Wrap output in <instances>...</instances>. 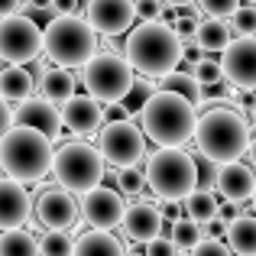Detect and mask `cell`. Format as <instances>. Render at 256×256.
<instances>
[{"label":"cell","mask_w":256,"mask_h":256,"mask_svg":"<svg viewBox=\"0 0 256 256\" xmlns=\"http://www.w3.org/2000/svg\"><path fill=\"white\" fill-rule=\"evenodd\" d=\"M126 62L133 72L146 78H166L172 72H178V62L185 58V46L175 36L169 23H140L126 32Z\"/></svg>","instance_id":"obj_1"},{"label":"cell","mask_w":256,"mask_h":256,"mask_svg":"<svg viewBox=\"0 0 256 256\" xmlns=\"http://www.w3.org/2000/svg\"><path fill=\"white\" fill-rule=\"evenodd\" d=\"M140 130H143V136H150L159 150H182L185 143L194 140L198 110H194L185 98H178V94L156 91L140 107Z\"/></svg>","instance_id":"obj_2"},{"label":"cell","mask_w":256,"mask_h":256,"mask_svg":"<svg viewBox=\"0 0 256 256\" xmlns=\"http://www.w3.org/2000/svg\"><path fill=\"white\" fill-rule=\"evenodd\" d=\"M198 152L214 162H237L250 150V124L234 107H211L201 114L198 130H194Z\"/></svg>","instance_id":"obj_3"},{"label":"cell","mask_w":256,"mask_h":256,"mask_svg":"<svg viewBox=\"0 0 256 256\" xmlns=\"http://www.w3.org/2000/svg\"><path fill=\"white\" fill-rule=\"evenodd\" d=\"M52 159H56L52 140L42 136L39 130L10 126L6 136L0 140V169L6 172V178L20 182V185L46 178L52 172Z\"/></svg>","instance_id":"obj_4"},{"label":"cell","mask_w":256,"mask_h":256,"mask_svg":"<svg viewBox=\"0 0 256 256\" xmlns=\"http://www.w3.org/2000/svg\"><path fill=\"white\" fill-rule=\"evenodd\" d=\"M42 52L56 68H84L98 56V32L82 16H52L42 30Z\"/></svg>","instance_id":"obj_5"},{"label":"cell","mask_w":256,"mask_h":256,"mask_svg":"<svg viewBox=\"0 0 256 256\" xmlns=\"http://www.w3.org/2000/svg\"><path fill=\"white\" fill-rule=\"evenodd\" d=\"M146 188L162 201H185L198 188V162L185 150H156L146 159Z\"/></svg>","instance_id":"obj_6"},{"label":"cell","mask_w":256,"mask_h":256,"mask_svg":"<svg viewBox=\"0 0 256 256\" xmlns=\"http://www.w3.org/2000/svg\"><path fill=\"white\" fill-rule=\"evenodd\" d=\"M52 175L56 182L72 194H88L94 188H100L104 178V156L98 152V146H88L82 140L75 143H62L52 159Z\"/></svg>","instance_id":"obj_7"},{"label":"cell","mask_w":256,"mask_h":256,"mask_svg":"<svg viewBox=\"0 0 256 256\" xmlns=\"http://www.w3.org/2000/svg\"><path fill=\"white\" fill-rule=\"evenodd\" d=\"M82 82H84V91L91 94L98 104H120V100L130 98L136 78H133V68H130V62H126V56L98 52L82 68Z\"/></svg>","instance_id":"obj_8"},{"label":"cell","mask_w":256,"mask_h":256,"mask_svg":"<svg viewBox=\"0 0 256 256\" xmlns=\"http://www.w3.org/2000/svg\"><path fill=\"white\" fill-rule=\"evenodd\" d=\"M98 152L114 169H130V166H140V159L146 156V136L133 120H114L100 126Z\"/></svg>","instance_id":"obj_9"},{"label":"cell","mask_w":256,"mask_h":256,"mask_svg":"<svg viewBox=\"0 0 256 256\" xmlns=\"http://www.w3.org/2000/svg\"><path fill=\"white\" fill-rule=\"evenodd\" d=\"M42 56V30L32 16H6L0 20V62L23 68Z\"/></svg>","instance_id":"obj_10"},{"label":"cell","mask_w":256,"mask_h":256,"mask_svg":"<svg viewBox=\"0 0 256 256\" xmlns=\"http://www.w3.org/2000/svg\"><path fill=\"white\" fill-rule=\"evenodd\" d=\"M126 214V201L120 192L114 188H94V192L82 194V220L91 230H114V227L124 224Z\"/></svg>","instance_id":"obj_11"},{"label":"cell","mask_w":256,"mask_h":256,"mask_svg":"<svg viewBox=\"0 0 256 256\" xmlns=\"http://www.w3.org/2000/svg\"><path fill=\"white\" fill-rule=\"evenodd\" d=\"M88 23L98 36H124L133 30L136 20V4L133 0H88Z\"/></svg>","instance_id":"obj_12"},{"label":"cell","mask_w":256,"mask_h":256,"mask_svg":"<svg viewBox=\"0 0 256 256\" xmlns=\"http://www.w3.org/2000/svg\"><path fill=\"white\" fill-rule=\"evenodd\" d=\"M220 68H224L227 84L240 91H256V36L234 39L220 56Z\"/></svg>","instance_id":"obj_13"},{"label":"cell","mask_w":256,"mask_h":256,"mask_svg":"<svg viewBox=\"0 0 256 256\" xmlns=\"http://www.w3.org/2000/svg\"><path fill=\"white\" fill-rule=\"evenodd\" d=\"M82 214V204L65 188H46L36 198V220L46 230H68Z\"/></svg>","instance_id":"obj_14"},{"label":"cell","mask_w":256,"mask_h":256,"mask_svg":"<svg viewBox=\"0 0 256 256\" xmlns=\"http://www.w3.org/2000/svg\"><path fill=\"white\" fill-rule=\"evenodd\" d=\"M13 126H30V130H39L42 136H49L52 143L62 133V110L56 104H49L46 98H30L13 110Z\"/></svg>","instance_id":"obj_15"},{"label":"cell","mask_w":256,"mask_h":256,"mask_svg":"<svg viewBox=\"0 0 256 256\" xmlns=\"http://www.w3.org/2000/svg\"><path fill=\"white\" fill-rule=\"evenodd\" d=\"M32 214V198L26 185L13 178H0V230H23V224Z\"/></svg>","instance_id":"obj_16"},{"label":"cell","mask_w":256,"mask_h":256,"mask_svg":"<svg viewBox=\"0 0 256 256\" xmlns=\"http://www.w3.org/2000/svg\"><path fill=\"white\" fill-rule=\"evenodd\" d=\"M120 227H124V234L133 244L146 246L150 240H156L162 234V211L152 201H133V204H126V214H124Z\"/></svg>","instance_id":"obj_17"},{"label":"cell","mask_w":256,"mask_h":256,"mask_svg":"<svg viewBox=\"0 0 256 256\" xmlns=\"http://www.w3.org/2000/svg\"><path fill=\"white\" fill-rule=\"evenodd\" d=\"M104 124V104L91 98V94H75L68 104H62V126H68L78 136L98 133Z\"/></svg>","instance_id":"obj_18"},{"label":"cell","mask_w":256,"mask_h":256,"mask_svg":"<svg viewBox=\"0 0 256 256\" xmlns=\"http://www.w3.org/2000/svg\"><path fill=\"white\" fill-rule=\"evenodd\" d=\"M218 192L224 201L237 204V201H246L253 198L256 192V169L246 162H224L220 166V175H218Z\"/></svg>","instance_id":"obj_19"},{"label":"cell","mask_w":256,"mask_h":256,"mask_svg":"<svg viewBox=\"0 0 256 256\" xmlns=\"http://www.w3.org/2000/svg\"><path fill=\"white\" fill-rule=\"evenodd\" d=\"M72 256H126V246L110 230H88L75 240Z\"/></svg>","instance_id":"obj_20"},{"label":"cell","mask_w":256,"mask_h":256,"mask_svg":"<svg viewBox=\"0 0 256 256\" xmlns=\"http://www.w3.org/2000/svg\"><path fill=\"white\" fill-rule=\"evenodd\" d=\"M39 98H46L49 104H68L75 98V75L68 68H49L39 78Z\"/></svg>","instance_id":"obj_21"},{"label":"cell","mask_w":256,"mask_h":256,"mask_svg":"<svg viewBox=\"0 0 256 256\" xmlns=\"http://www.w3.org/2000/svg\"><path fill=\"white\" fill-rule=\"evenodd\" d=\"M32 84H36V78H32V72H26V68L10 65V68L0 72V98L4 100H16V104L30 100L32 98Z\"/></svg>","instance_id":"obj_22"},{"label":"cell","mask_w":256,"mask_h":256,"mask_svg":"<svg viewBox=\"0 0 256 256\" xmlns=\"http://www.w3.org/2000/svg\"><path fill=\"white\" fill-rule=\"evenodd\" d=\"M227 246L237 256H256V218L240 214L237 220L227 224Z\"/></svg>","instance_id":"obj_23"},{"label":"cell","mask_w":256,"mask_h":256,"mask_svg":"<svg viewBox=\"0 0 256 256\" xmlns=\"http://www.w3.org/2000/svg\"><path fill=\"white\" fill-rule=\"evenodd\" d=\"M162 82V91H169V94H178V98H185L188 104L198 110L201 104H204V84L198 82V78L192 75V72H172V75H166V78H159Z\"/></svg>","instance_id":"obj_24"},{"label":"cell","mask_w":256,"mask_h":256,"mask_svg":"<svg viewBox=\"0 0 256 256\" xmlns=\"http://www.w3.org/2000/svg\"><path fill=\"white\" fill-rule=\"evenodd\" d=\"M230 42V26L224 20H201L198 32H194V46H201L204 52H224Z\"/></svg>","instance_id":"obj_25"},{"label":"cell","mask_w":256,"mask_h":256,"mask_svg":"<svg viewBox=\"0 0 256 256\" xmlns=\"http://www.w3.org/2000/svg\"><path fill=\"white\" fill-rule=\"evenodd\" d=\"M185 214H188L192 220H198V224H208V220H214V218L220 214V208H218V194L194 188V192L185 198Z\"/></svg>","instance_id":"obj_26"},{"label":"cell","mask_w":256,"mask_h":256,"mask_svg":"<svg viewBox=\"0 0 256 256\" xmlns=\"http://www.w3.org/2000/svg\"><path fill=\"white\" fill-rule=\"evenodd\" d=\"M0 256H39V240L30 230H4L0 234Z\"/></svg>","instance_id":"obj_27"},{"label":"cell","mask_w":256,"mask_h":256,"mask_svg":"<svg viewBox=\"0 0 256 256\" xmlns=\"http://www.w3.org/2000/svg\"><path fill=\"white\" fill-rule=\"evenodd\" d=\"M201 240H208V237H204V227H201L198 220L178 218V220L172 224V244L178 246V250H188V253H192L194 246L201 244Z\"/></svg>","instance_id":"obj_28"},{"label":"cell","mask_w":256,"mask_h":256,"mask_svg":"<svg viewBox=\"0 0 256 256\" xmlns=\"http://www.w3.org/2000/svg\"><path fill=\"white\" fill-rule=\"evenodd\" d=\"M114 178H117V192L124 194V198H140L143 188H146V172L140 169V166L117 169V172H114Z\"/></svg>","instance_id":"obj_29"},{"label":"cell","mask_w":256,"mask_h":256,"mask_svg":"<svg viewBox=\"0 0 256 256\" xmlns=\"http://www.w3.org/2000/svg\"><path fill=\"white\" fill-rule=\"evenodd\" d=\"M75 253V240L65 230H46L39 237V256H72Z\"/></svg>","instance_id":"obj_30"},{"label":"cell","mask_w":256,"mask_h":256,"mask_svg":"<svg viewBox=\"0 0 256 256\" xmlns=\"http://www.w3.org/2000/svg\"><path fill=\"white\" fill-rule=\"evenodd\" d=\"M192 75L198 78L204 88H214V84L224 82V68H220V62H214V58H194Z\"/></svg>","instance_id":"obj_31"},{"label":"cell","mask_w":256,"mask_h":256,"mask_svg":"<svg viewBox=\"0 0 256 256\" xmlns=\"http://www.w3.org/2000/svg\"><path fill=\"white\" fill-rule=\"evenodd\" d=\"M230 32H240V39H250L256 36V6L250 4H240V10L230 16Z\"/></svg>","instance_id":"obj_32"},{"label":"cell","mask_w":256,"mask_h":256,"mask_svg":"<svg viewBox=\"0 0 256 256\" xmlns=\"http://www.w3.org/2000/svg\"><path fill=\"white\" fill-rule=\"evenodd\" d=\"M198 188L201 192H218V175H220V162H214V159L201 156L198 152Z\"/></svg>","instance_id":"obj_33"},{"label":"cell","mask_w":256,"mask_h":256,"mask_svg":"<svg viewBox=\"0 0 256 256\" xmlns=\"http://www.w3.org/2000/svg\"><path fill=\"white\" fill-rule=\"evenodd\" d=\"M198 6L211 20H224V23H227V20L240 10V0H198Z\"/></svg>","instance_id":"obj_34"},{"label":"cell","mask_w":256,"mask_h":256,"mask_svg":"<svg viewBox=\"0 0 256 256\" xmlns=\"http://www.w3.org/2000/svg\"><path fill=\"white\" fill-rule=\"evenodd\" d=\"M136 4V16L143 20V23H159L166 13V4L162 0H133Z\"/></svg>","instance_id":"obj_35"},{"label":"cell","mask_w":256,"mask_h":256,"mask_svg":"<svg viewBox=\"0 0 256 256\" xmlns=\"http://www.w3.org/2000/svg\"><path fill=\"white\" fill-rule=\"evenodd\" d=\"M192 256H234V250L224 244V240H211L208 237V240H201V244L192 250Z\"/></svg>","instance_id":"obj_36"},{"label":"cell","mask_w":256,"mask_h":256,"mask_svg":"<svg viewBox=\"0 0 256 256\" xmlns=\"http://www.w3.org/2000/svg\"><path fill=\"white\" fill-rule=\"evenodd\" d=\"M143 256H178V246L172 244V237H162V234H159L156 240H150V244H146Z\"/></svg>","instance_id":"obj_37"},{"label":"cell","mask_w":256,"mask_h":256,"mask_svg":"<svg viewBox=\"0 0 256 256\" xmlns=\"http://www.w3.org/2000/svg\"><path fill=\"white\" fill-rule=\"evenodd\" d=\"M78 4L82 0H52V13L56 16H78Z\"/></svg>","instance_id":"obj_38"},{"label":"cell","mask_w":256,"mask_h":256,"mask_svg":"<svg viewBox=\"0 0 256 256\" xmlns=\"http://www.w3.org/2000/svg\"><path fill=\"white\" fill-rule=\"evenodd\" d=\"M10 126H13V110L6 107V100L0 98V140L6 136V130H10Z\"/></svg>","instance_id":"obj_39"},{"label":"cell","mask_w":256,"mask_h":256,"mask_svg":"<svg viewBox=\"0 0 256 256\" xmlns=\"http://www.w3.org/2000/svg\"><path fill=\"white\" fill-rule=\"evenodd\" d=\"M20 4H23V0H0V20H6V16H16Z\"/></svg>","instance_id":"obj_40"},{"label":"cell","mask_w":256,"mask_h":256,"mask_svg":"<svg viewBox=\"0 0 256 256\" xmlns=\"http://www.w3.org/2000/svg\"><path fill=\"white\" fill-rule=\"evenodd\" d=\"M36 13H52V0H26Z\"/></svg>","instance_id":"obj_41"},{"label":"cell","mask_w":256,"mask_h":256,"mask_svg":"<svg viewBox=\"0 0 256 256\" xmlns=\"http://www.w3.org/2000/svg\"><path fill=\"white\" fill-rule=\"evenodd\" d=\"M246 159H250V166L256 169V136H250V150H246Z\"/></svg>","instance_id":"obj_42"},{"label":"cell","mask_w":256,"mask_h":256,"mask_svg":"<svg viewBox=\"0 0 256 256\" xmlns=\"http://www.w3.org/2000/svg\"><path fill=\"white\" fill-rule=\"evenodd\" d=\"M166 6H188V4H198V0H162Z\"/></svg>","instance_id":"obj_43"},{"label":"cell","mask_w":256,"mask_h":256,"mask_svg":"<svg viewBox=\"0 0 256 256\" xmlns=\"http://www.w3.org/2000/svg\"><path fill=\"white\" fill-rule=\"evenodd\" d=\"M253 211H256V192H253Z\"/></svg>","instance_id":"obj_44"},{"label":"cell","mask_w":256,"mask_h":256,"mask_svg":"<svg viewBox=\"0 0 256 256\" xmlns=\"http://www.w3.org/2000/svg\"><path fill=\"white\" fill-rule=\"evenodd\" d=\"M246 4H250V6H256V0H246Z\"/></svg>","instance_id":"obj_45"}]
</instances>
